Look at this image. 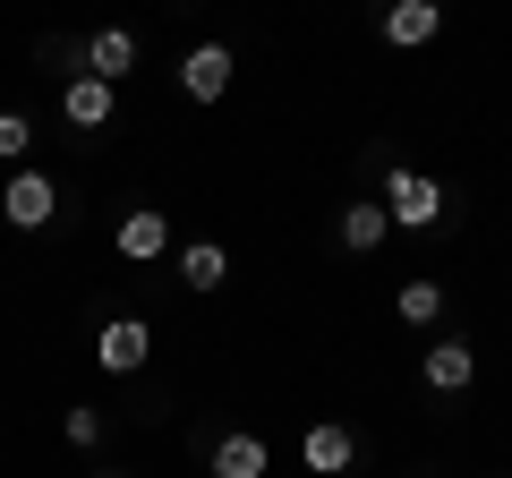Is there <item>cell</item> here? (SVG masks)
<instances>
[{
  "instance_id": "obj_9",
  "label": "cell",
  "mask_w": 512,
  "mask_h": 478,
  "mask_svg": "<svg viewBox=\"0 0 512 478\" xmlns=\"http://www.w3.org/2000/svg\"><path fill=\"white\" fill-rule=\"evenodd\" d=\"M111 103H120V94H111L103 77H69V94H60V111H69V129H77V137L111 129Z\"/></svg>"
},
{
  "instance_id": "obj_10",
  "label": "cell",
  "mask_w": 512,
  "mask_h": 478,
  "mask_svg": "<svg viewBox=\"0 0 512 478\" xmlns=\"http://www.w3.org/2000/svg\"><path fill=\"white\" fill-rule=\"evenodd\" d=\"M128 69H137V35H128V26H103V35H86V77L120 86Z\"/></svg>"
},
{
  "instance_id": "obj_12",
  "label": "cell",
  "mask_w": 512,
  "mask_h": 478,
  "mask_svg": "<svg viewBox=\"0 0 512 478\" xmlns=\"http://www.w3.org/2000/svg\"><path fill=\"white\" fill-rule=\"evenodd\" d=\"M384 239H393V214H384L376 197H359V205H342V248H350V257H376Z\"/></svg>"
},
{
  "instance_id": "obj_5",
  "label": "cell",
  "mask_w": 512,
  "mask_h": 478,
  "mask_svg": "<svg viewBox=\"0 0 512 478\" xmlns=\"http://www.w3.org/2000/svg\"><path fill=\"white\" fill-rule=\"evenodd\" d=\"M419 385H427V393H470V385H478V350L461 342V333L427 342V350H419Z\"/></svg>"
},
{
  "instance_id": "obj_6",
  "label": "cell",
  "mask_w": 512,
  "mask_h": 478,
  "mask_svg": "<svg viewBox=\"0 0 512 478\" xmlns=\"http://www.w3.org/2000/svg\"><path fill=\"white\" fill-rule=\"evenodd\" d=\"M444 35V0H384V43L393 52H427Z\"/></svg>"
},
{
  "instance_id": "obj_3",
  "label": "cell",
  "mask_w": 512,
  "mask_h": 478,
  "mask_svg": "<svg viewBox=\"0 0 512 478\" xmlns=\"http://www.w3.org/2000/svg\"><path fill=\"white\" fill-rule=\"evenodd\" d=\"M60 214V180H43V171H9V188H0V222L9 231H43V222Z\"/></svg>"
},
{
  "instance_id": "obj_15",
  "label": "cell",
  "mask_w": 512,
  "mask_h": 478,
  "mask_svg": "<svg viewBox=\"0 0 512 478\" xmlns=\"http://www.w3.org/2000/svg\"><path fill=\"white\" fill-rule=\"evenodd\" d=\"M35 129H26V111H0V163H26Z\"/></svg>"
},
{
  "instance_id": "obj_4",
  "label": "cell",
  "mask_w": 512,
  "mask_h": 478,
  "mask_svg": "<svg viewBox=\"0 0 512 478\" xmlns=\"http://www.w3.org/2000/svg\"><path fill=\"white\" fill-rule=\"evenodd\" d=\"M231 77H239L231 43H188V60H180V94H188V103H222Z\"/></svg>"
},
{
  "instance_id": "obj_13",
  "label": "cell",
  "mask_w": 512,
  "mask_h": 478,
  "mask_svg": "<svg viewBox=\"0 0 512 478\" xmlns=\"http://www.w3.org/2000/svg\"><path fill=\"white\" fill-rule=\"evenodd\" d=\"M265 470H274V444H265V436H248V427L214 444V478H265Z\"/></svg>"
},
{
  "instance_id": "obj_14",
  "label": "cell",
  "mask_w": 512,
  "mask_h": 478,
  "mask_svg": "<svg viewBox=\"0 0 512 478\" xmlns=\"http://www.w3.org/2000/svg\"><path fill=\"white\" fill-rule=\"evenodd\" d=\"M393 308H402V325H436V316H444V282L436 274H410L402 291H393Z\"/></svg>"
},
{
  "instance_id": "obj_1",
  "label": "cell",
  "mask_w": 512,
  "mask_h": 478,
  "mask_svg": "<svg viewBox=\"0 0 512 478\" xmlns=\"http://www.w3.org/2000/svg\"><path fill=\"white\" fill-rule=\"evenodd\" d=\"M384 214H393V231H427V222H444V180L436 171H410V163H393L384 171Z\"/></svg>"
},
{
  "instance_id": "obj_7",
  "label": "cell",
  "mask_w": 512,
  "mask_h": 478,
  "mask_svg": "<svg viewBox=\"0 0 512 478\" xmlns=\"http://www.w3.org/2000/svg\"><path fill=\"white\" fill-rule=\"evenodd\" d=\"M111 248H120L128 265H154V257L171 248V214H163V205H128L120 231H111Z\"/></svg>"
},
{
  "instance_id": "obj_11",
  "label": "cell",
  "mask_w": 512,
  "mask_h": 478,
  "mask_svg": "<svg viewBox=\"0 0 512 478\" xmlns=\"http://www.w3.org/2000/svg\"><path fill=\"white\" fill-rule=\"evenodd\" d=\"M180 282H188V291H222V282H231V248H222V239H188V248H180Z\"/></svg>"
},
{
  "instance_id": "obj_8",
  "label": "cell",
  "mask_w": 512,
  "mask_h": 478,
  "mask_svg": "<svg viewBox=\"0 0 512 478\" xmlns=\"http://www.w3.org/2000/svg\"><path fill=\"white\" fill-rule=\"evenodd\" d=\"M299 461H308V470H316V478H342V470H350V461H359V436H350V427H342V419H316V427H308V436H299Z\"/></svg>"
},
{
  "instance_id": "obj_17",
  "label": "cell",
  "mask_w": 512,
  "mask_h": 478,
  "mask_svg": "<svg viewBox=\"0 0 512 478\" xmlns=\"http://www.w3.org/2000/svg\"><path fill=\"white\" fill-rule=\"evenodd\" d=\"M103 478H120V470H103Z\"/></svg>"
},
{
  "instance_id": "obj_2",
  "label": "cell",
  "mask_w": 512,
  "mask_h": 478,
  "mask_svg": "<svg viewBox=\"0 0 512 478\" xmlns=\"http://www.w3.org/2000/svg\"><path fill=\"white\" fill-rule=\"evenodd\" d=\"M154 359V325L146 316H103V333H94V368L103 376H137Z\"/></svg>"
},
{
  "instance_id": "obj_16",
  "label": "cell",
  "mask_w": 512,
  "mask_h": 478,
  "mask_svg": "<svg viewBox=\"0 0 512 478\" xmlns=\"http://www.w3.org/2000/svg\"><path fill=\"white\" fill-rule=\"evenodd\" d=\"M60 436H69V444H94V436H103V410H86V402H77L69 419H60Z\"/></svg>"
}]
</instances>
